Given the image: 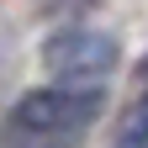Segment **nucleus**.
Segmentation results:
<instances>
[{"label": "nucleus", "mask_w": 148, "mask_h": 148, "mask_svg": "<svg viewBox=\"0 0 148 148\" xmlns=\"http://www.w3.org/2000/svg\"><path fill=\"white\" fill-rule=\"evenodd\" d=\"M127 132H132V138H148V95L132 106V127H127Z\"/></svg>", "instance_id": "3"}, {"label": "nucleus", "mask_w": 148, "mask_h": 148, "mask_svg": "<svg viewBox=\"0 0 148 148\" xmlns=\"http://www.w3.org/2000/svg\"><path fill=\"white\" fill-rule=\"evenodd\" d=\"M101 116V90L95 85H53L32 90L16 106V127L37 143H74L90 122Z\"/></svg>", "instance_id": "1"}, {"label": "nucleus", "mask_w": 148, "mask_h": 148, "mask_svg": "<svg viewBox=\"0 0 148 148\" xmlns=\"http://www.w3.org/2000/svg\"><path fill=\"white\" fill-rule=\"evenodd\" d=\"M42 69L58 74L64 85H95L101 74L116 69V42H111L106 32H90V27L53 32L42 42Z\"/></svg>", "instance_id": "2"}, {"label": "nucleus", "mask_w": 148, "mask_h": 148, "mask_svg": "<svg viewBox=\"0 0 148 148\" xmlns=\"http://www.w3.org/2000/svg\"><path fill=\"white\" fill-rule=\"evenodd\" d=\"M116 148H148V138H132V132H127V138H122Z\"/></svg>", "instance_id": "4"}]
</instances>
